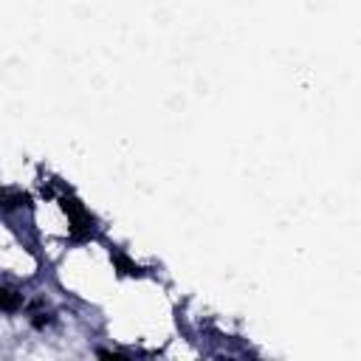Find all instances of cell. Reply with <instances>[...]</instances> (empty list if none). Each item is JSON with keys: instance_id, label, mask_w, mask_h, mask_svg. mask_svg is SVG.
Masks as SVG:
<instances>
[{"instance_id": "obj_1", "label": "cell", "mask_w": 361, "mask_h": 361, "mask_svg": "<svg viewBox=\"0 0 361 361\" xmlns=\"http://www.w3.org/2000/svg\"><path fill=\"white\" fill-rule=\"evenodd\" d=\"M17 305H20V293L0 288V307H3V310H14Z\"/></svg>"}]
</instances>
